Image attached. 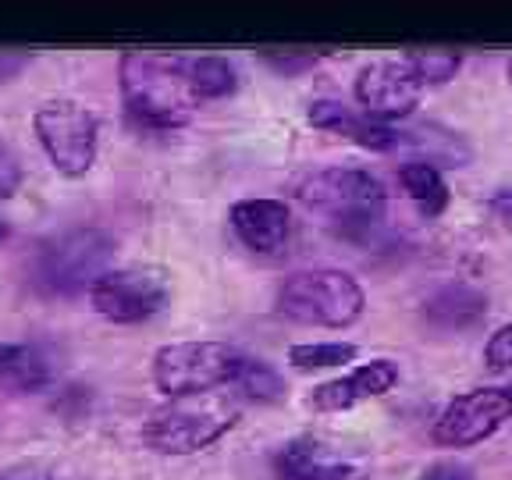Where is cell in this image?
Instances as JSON below:
<instances>
[{"instance_id": "1", "label": "cell", "mask_w": 512, "mask_h": 480, "mask_svg": "<svg viewBox=\"0 0 512 480\" xmlns=\"http://www.w3.org/2000/svg\"><path fill=\"white\" fill-rule=\"evenodd\" d=\"M118 79L128 118L150 132H171V128L189 125L200 107L185 54L125 50L118 61Z\"/></svg>"}, {"instance_id": "2", "label": "cell", "mask_w": 512, "mask_h": 480, "mask_svg": "<svg viewBox=\"0 0 512 480\" xmlns=\"http://www.w3.org/2000/svg\"><path fill=\"white\" fill-rule=\"evenodd\" d=\"M114 239L104 228L75 224L50 235L32 253V285L43 296L89 292L107 271H114Z\"/></svg>"}, {"instance_id": "3", "label": "cell", "mask_w": 512, "mask_h": 480, "mask_svg": "<svg viewBox=\"0 0 512 480\" xmlns=\"http://www.w3.org/2000/svg\"><path fill=\"white\" fill-rule=\"evenodd\" d=\"M296 196L310 210L324 214L335 232L360 242L374 232L384 217V185L363 168H324L306 175L296 185Z\"/></svg>"}, {"instance_id": "4", "label": "cell", "mask_w": 512, "mask_h": 480, "mask_svg": "<svg viewBox=\"0 0 512 480\" xmlns=\"http://www.w3.org/2000/svg\"><path fill=\"white\" fill-rule=\"evenodd\" d=\"M239 416V402L214 392L171 399L143 424V445L160 456H192L221 441L239 424Z\"/></svg>"}, {"instance_id": "5", "label": "cell", "mask_w": 512, "mask_h": 480, "mask_svg": "<svg viewBox=\"0 0 512 480\" xmlns=\"http://www.w3.org/2000/svg\"><path fill=\"white\" fill-rule=\"evenodd\" d=\"M281 317L310 324V328H349L363 317V296L360 281L335 267H313L299 271L281 281L278 296H274Z\"/></svg>"}, {"instance_id": "6", "label": "cell", "mask_w": 512, "mask_h": 480, "mask_svg": "<svg viewBox=\"0 0 512 480\" xmlns=\"http://www.w3.org/2000/svg\"><path fill=\"white\" fill-rule=\"evenodd\" d=\"M242 356L228 342H171L153 352V384L168 399H185V395H207L224 384H235Z\"/></svg>"}, {"instance_id": "7", "label": "cell", "mask_w": 512, "mask_h": 480, "mask_svg": "<svg viewBox=\"0 0 512 480\" xmlns=\"http://www.w3.org/2000/svg\"><path fill=\"white\" fill-rule=\"evenodd\" d=\"M32 132L57 175L82 178L93 171L96 150H100V121L86 104L68 96L43 100L32 114Z\"/></svg>"}, {"instance_id": "8", "label": "cell", "mask_w": 512, "mask_h": 480, "mask_svg": "<svg viewBox=\"0 0 512 480\" xmlns=\"http://www.w3.org/2000/svg\"><path fill=\"white\" fill-rule=\"evenodd\" d=\"M171 299V278L160 267H114L89 288V303L111 324H143Z\"/></svg>"}, {"instance_id": "9", "label": "cell", "mask_w": 512, "mask_h": 480, "mask_svg": "<svg viewBox=\"0 0 512 480\" xmlns=\"http://www.w3.org/2000/svg\"><path fill=\"white\" fill-rule=\"evenodd\" d=\"M512 416V402L505 388H477L452 399L434 420V441L445 448H470L491 438Z\"/></svg>"}, {"instance_id": "10", "label": "cell", "mask_w": 512, "mask_h": 480, "mask_svg": "<svg viewBox=\"0 0 512 480\" xmlns=\"http://www.w3.org/2000/svg\"><path fill=\"white\" fill-rule=\"evenodd\" d=\"M420 89L424 82L416 79L413 68L402 61H374L367 64L360 75H356V104L363 107V114L381 125L388 121H399V118H409L413 107L420 104Z\"/></svg>"}, {"instance_id": "11", "label": "cell", "mask_w": 512, "mask_h": 480, "mask_svg": "<svg viewBox=\"0 0 512 480\" xmlns=\"http://www.w3.org/2000/svg\"><path fill=\"white\" fill-rule=\"evenodd\" d=\"M232 232L239 242L256 256H278L285 253L288 239H292V210L281 200H239L228 214Z\"/></svg>"}, {"instance_id": "12", "label": "cell", "mask_w": 512, "mask_h": 480, "mask_svg": "<svg viewBox=\"0 0 512 480\" xmlns=\"http://www.w3.org/2000/svg\"><path fill=\"white\" fill-rule=\"evenodd\" d=\"M274 480H363V466L317 438H292L274 456Z\"/></svg>"}, {"instance_id": "13", "label": "cell", "mask_w": 512, "mask_h": 480, "mask_svg": "<svg viewBox=\"0 0 512 480\" xmlns=\"http://www.w3.org/2000/svg\"><path fill=\"white\" fill-rule=\"evenodd\" d=\"M395 384H399V367L392 360H370L352 370V374L335 377V381H324L320 388H313L310 406L317 413H342V409H352L360 406V402H370L377 395L392 392Z\"/></svg>"}, {"instance_id": "14", "label": "cell", "mask_w": 512, "mask_h": 480, "mask_svg": "<svg viewBox=\"0 0 512 480\" xmlns=\"http://www.w3.org/2000/svg\"><path fill=\"white\" fill-rule=\"evenodd\" d=\"M420 313H424L427 328L441 331V335H452V331L459 335V331L477 328L480 320L488 317V296L470 281H448L424 299Z\"/></svg>"}, {"instance_id": "15", "label": "cell", "mask_w": 512, "mask_h": 480, "mask_svg": "<svg viewBox=\"0 0 512 480\" xmlns=\"http://www.w3.org/2000/svg\"><path fill=\"white\" fill-rule=\"evenodd\" d=\"M310 121L324 132H338V136L352 139L363 150L374 153H395L399 150V128L381 125V121L356 114L352 107L338 104V100H313L310 104Z\"/></svg>"}, {"instance_id": "16", "label": "cell", "mask_w": 512, "mask_h": 480, "mask_svg": "<svg viewBox=\"0 0 512 480\" xmlns=\"http://www.w3.org/2000/svg\"><path fill=\"white\" fill-rule=\"evenodd\" d=\"M54 381L47 352L29 342H0V388L4 392H43Z\"/></svg>"}, {"instance_id": "17", "label": "cell", "mask_w": 512, "mask_h": 480, "mask_svg": "<svg viewBox=\"0 0 512 480\" xmlns=\"http://www.w3.org/2000/svg\"><path fill=\"white\" fill-rule=\"evenodd\" d=\"M399 150H413L416 160L427 164H448V168H463L470 160V146L463 143V136L448 132L441 125H416V128H399Z\"/></svg>"}, {"instance_id": "18", "label": "cell", "mask_w": 512, "mask_h": 480, "mask_svg": "<svg viewBox=\"0 0 512 480\" xmlns=\"http://www.w3.org/2000/svg\"><path fill=\"white\" fill-rule=\"evenodd\" d=\"M399 182L409 192V200L420 207V214L438 217L448 207V185L441 178V171L427 160H409L399 168Z\"/></svg>"}, {"instance_id": "19", "label": "cell", "mask_w": 512, "mask_h": 480, "mask_svg": "<svg viewBox=\"0 0 512 480\" xmlns=\"http://www.w3.org/2000/svg\"><path fill=\"white\" fill-rule=\"evenodd\" d=\"M189 75H192V89L200 96V104L232 96L235 89H239V72H235V64L228 61V57H217V54L189 57Z\"/></svg>"}, {"instance_id": "20", "label": "cell", "mask_w": 512, "mask_h": 480, "mask_svg": "<svg viewBox=\"0 0 512 480\" xmlns=\"http://www.w3.org/2000/svg\"><path fill=\"white\" fill-rule=\"evenodd\" d=\"M235 388H239L246 399H256V402L285 399V381H281V374L271 363L253 360V356H246V363H242L239 377H235Z\"/></svg>"}, {"instance_id": "21", "label": "cell", "mask_w": 512, "mask_h": 480, "mask_svg": "<svg viewBox=\"0 0 512 480\" xmlns=\"http://www.w3.org/2000/svg\"><path fill=\"white\" fill-rule=\"evenodd\" d=\"M356 360V345L352 342H306L288 349V363L296 370H324V367H342V363Z\"/></svg>"}, {"instance_id": "22", "label": "cell", "mask_w": 512, "mask_h": 480, "mask_svg": "<svg viewBox=\"0 0 512 480\" xmlns=\"http://www.w3.org/2000/svg\"><path fill=\"white\" fill-rule=\"evenodd\" d=\"M406 64L413 68V75L424 82V86H441V82H448L459 72L463 57H459L456 50H441V47L420 50V47H413L406 54Z\"/></svg>"}, {"instance_id": "23", "label": "cell", "mask_w": 512, "mask_h": 480, "mask_svg": "<svg viewBox=\"0 0 512 480\" xmlns=\"http://www.w3.org/2000/svg\"><path fill=\"white\" fill-rule=\"evenodd\" d=\"M264 64H271L274 72L278 75H285V79H292V75H299V72H306V68H313L317 64V57L313 54H303V50H264Z\"/></svg>"}, {"instance_id": "24", "label": "cell", "mask_w": 512, "mask_h": 480, "mask_svg": "<svg viewBox=\"0 0 512 480\" xmlns=\"http://www.w3.org/2000/svg\"><path fill=\"white\" fill-rule=\"evenodd\" d=\"M22 185V160L8 143H0V203L11 200Z\"/></svg>"}, {"instance_id": "25", "label": "cell", "mask_w": 512, "mask_h": 480, "mask_svg": "<svg viewBox=\"0 0 512 480\" xmlns=\"http://www.w3.org/2000/svg\"><path fill=\"white\" fill-rule=\"evenodd\" d=\"M484 360H488L491 370L512 367V324H505V328H498L495 335H491L488 349H484Z\"/></svg>"}, {"instance_id": "26", "label": "cell", "mask_w": 512, "mask_h": 480, "mask_svg": "<svg viewBox=\"0 0 512 480\" xmlns=\"http://www.w3.org/2000/svg\"><path fill=\"white\" fill-rule=\"evenodd\" d=\"M32 54L29 50H18V47H0V86H8V82H15L18 75L29 68Z\"/></svg>"}, {"instance_id": "27", "label": "cell", "mask_w": 512, "mask_h": 480, "mask_svg": "<svg viewBox=\"0 0 512 480\" xmlns=\"http://www.w3.org/2000/svg\"><path fill=\"white\" fill-rule=\"evenodd\" d=\"M420 480H477L473 477V470L466 463H459V459H441V463H431L424 473H420Z\"/></svg>"}, {"instance_id": "28", "label": "cell", "mask_w": 512, "mask_h": 480, "mask_svg": "<svg viewBox=\"0 0 512 480\" xmlns=\"http://www.w3.org/2000/svg\"><path fill=\"white\" fill-rule=\"evenodd\" d=\"M491 214H495L505 228H512V189H502L495 200H491Z\"/></svg>"}, {"instance_id": "29", "label": "cell", "mask_w": 512, "mask_h": 480, "mask_svg": "<svg viewBox=\"0 0 512 480\" xmlns=\"http://www.w3.org/2000/svg\"><path fill=\"white\" fill-rule=\"evenodd\" d=\"M0 480H47V477H40V473H4Z\"/></svg>"}, {"instance_id": "30", "label": "cell", "mask_w": 512, "mask_h": 480, "mask_svg": "<svg viewBox=\"0 0 512 480\" xmlns=\"http://www.w3.org/2000/svg\"><path fill=\"white\" fill-rule=\"evenodd\" d=\"M8 235H11V232H8V224H4V221H0V242H4V239H8Z\"/></svg>"}, {"instance_id": "31", "label": "cell", "mask_w": 512, "mask_h": 480, "mask_svg": "<svg viewBox=\"0 0 512 480\" xmlns=\"http://www.w3.org/2000/svg\"><path fill=\"white\" fill-rule=\"evenodd\" d=\"M505 395H509V402H512V388H505Z\"/></svg>"}, {"instance_id": "32", "label": "cell", "mask_w": 512, "mask_h": 480, "mask_svg": "<svg viewBox=\"0 0 512 480\" xmlns=\"http://www.w3.org/2000/svg\"><path fill=\"white\" fill-rule=\"evenodd\" d=\"M509 82H512V61H509Z\"/></svg>"}]
</instances>
